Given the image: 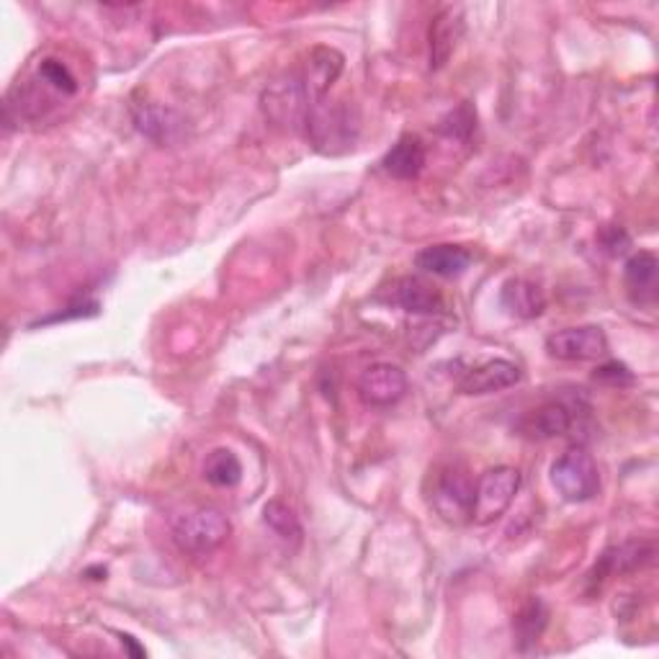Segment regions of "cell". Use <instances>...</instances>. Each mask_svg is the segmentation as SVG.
<instances>
[{
	"label": "cell",
	"instance_id": "7c38bea8",
	"mask_svg": "<svg viewBox=\"0 0 659 659\" xmlns=\"http://www.w3.org/2000/svg\"><path fill=\"white\" fill-rule=\"evenodd\" d=\"M572 409L561 402H546V405L530 409L518 420V433L530 440H549L567 436L572 430Z\"/></svg>",
	"mask_w": 659,
	"mask_h": 659
},
{
	"label": "cell",
	"instance_id": "cb8c5ba5",
	"mask_svg": "<svg viewBox=\"0 0 659 659\" xmlns=\"http://www.w3.org/2000/svg\"><path fill=\"white\" fill-rule=\"evenodd\" d=\"M598 243H600V247L608 255H623L631 247V237H629V232H626L623 227H616V224H608V227L600 230Z\"/></svg>",
	"mask_w": 659,
	"mask_h": 659
},
{
	"label": "cell",
	"instance_id": "484cf974",
	"mask_svg": "<svg viewBox=\"0 0 659 659\" xmlns=\"http://www.w3.org/2000/svg\"><path fill=\"white\" fill-rule=\"evenodd\" d=\"M122 645L130 647V652H132L134 657H142V655H144V649H142L140 645H136V641H134L132 637H124V633H122Z\"/></svg>",
	"mask_w": 659,
	"mask_h": 659
},
{
	"label": "cell",
	"instance_id": "d6986e66",
	"mask_svg": "<svg viewBox=\"0 0 659 659\" xmlns=\"http://www.w3.org/2000/svg\"><path fill=\"white\" fill-rule=\"evenodd\" d=\"M546 626H549V608H546V602L541 598H528L518 608L516 618H513V633H516V645L520 652L538 645Z\"/></svg>",
	"mask_w": 659,
	"mask_h": 659
},
{
	"label": "cell",
	"instance_id": "8992f818",
	"mask_svg": "<svg viewBox=\"0 0 659 659\" xmlns=\"http://www.w3.org/2000/svg\"><path fill=\"white\" fill-rule=\"evenodd\" d=\"M551 485L567 503H590L600 493V472L585 448H569L551 466Z\"/></svg>",
	"mask_w": 659,
	"mask_h": 659
},
{
	"label": "cell",
	"instance_id": "9c48e42d",
	"mask_svg": "<svg viewBox=\"0 0 659 659\" xmlns=\"http://www.w3.org/2000/svg\"><path fill=\"white\" fill-rule=\"evenodd\" d=\"M358 397L364 405L384 409L397 405L407 392V374L395 364H372L358 376Z\"/></svg>",
	"mask_w": 659,
	"mask_h": 659
},
{
	"label": "cell",
	"instance_id": "7402d4cb",
	"mask_svg": "<svg viewBox=\"0 0 659 659\" xmlns=\"http://www.w3.org/2000/svg\"><path fill=\"white\" fill-rule=\"evenodd\" d=\"M37 78L50 85L60 99H70V95L78 93V78L72 75V70L58 58H44L39 62Z\"/></svg>",
	"mask_w": 659,
	"mask_h": 659
},
{
	"label": "cell",
	"instance_id": "44dd1931",
	"mask_svg": "<svg viewBox=\"0 0 659 659\" xmlns=\"http://www.w3.org/2000/svg\"><path fill=\"white\" fill-rule=\"evenodd\" d=\"M263 524L268 526L278 538H284V541H292V544L302 541V534H304L302 524H300V518H296V513L288 508L286 503L271 500L268 505H265Z\"/></svg>",
	"mask_w": 659,
	"mask_h": 659
},
{
	"label": "cell",
	"instance_id": "7a4b0ae2",
	"mask_svg": "<svg viewBox=\"0 0 659 659\" xmlns=\"http://www.w3.org/2000/svg\"><path fill=\"white\" fill-rule=\"evenodd\" d=\"M310 142L325 155H341L358 140L361 116L348 101H320L304 122Z\"/></svg>",
	"mask_w": 659,
	"mask_h": 659
},
{
	"label": "cell",
	"instance_id": "ac0fdd59",
	"mask_svg": "<svg viewBox=\"0 0 659 659\" xmlns=\"http://www.w3.org/2000/svg\"><path fill=\"white\" fill-rule=\"evenodd\" d=\"M657 255L652 251H639L626 261V286L637 304H652L657 300Z\"/></svg>",
	"mask_w": 659,
	"mask_h": 659
},
{
	"label": "cell",
	"instance_id": "4fadbf2b",
	"mask_svg": "<svg viewBox=\"0 0 659 659\" xmlns=\"http://www.w3.org/2000/svg\"><path fill=\"white\" fill-rule=\"evenodd\" d=\"M392 302L409 312V315H438V312H444L446 307L444 294L433 284H428V281L417 276L399 278L395 288H392Z\"/></svg>",
	"mask_w": 659,
	"mask_h": 659
},
{
	"label": "cell",
	"instance_id": "2e32d148",
	"mask_svg": "<svg viewBox=\"0 0 659 659\" xmlns=\"http://www.w3.org/2000/svg\"><path fill=\"white\" fill-rule=\"evenodd\" d=\"M500 304L508 310V315L518 320H536L544 315L546 296L541 286L528 278H510L503 284Z\"/></svg>",
	"mask_w": 659,
	"mask_h": 659
},
{
	"label": "cell",
	"instance_id": "5bb4252c",
	"mask_svg": "<svg viewBox=\"0 0 659 659\" xmlns=\"http://www.w3.org/2000/svg\"><path fill=\"white\" fill-rule=\"evenodd\" d=\"M425 160H428V152H425V144L417 134H402L399 140L392 144V150L384 155L382 168L387 171L392 179L397 181H415L417 175L423 173Z\"/></svg>",
	"mask_w": 659,
	"mask_h": 659
},
{
	"label": "cell",
	"instance_id": "9a60e30c",
	"mask_svg": "<svg viewBox=\"0 0 659 659\" xmlns=\"http://www.w3.org/2000/svg\"><path fill=\"white\" fill-rule=\"evenodd\" d=\"M415 265L423 273H433V276L456 278L472 265V253L462 245L440 243V245L423 247V251L415 255Z\"/></svg>",
	"mask_w": 659,
	"mask_h": 659
},
{
	"label": "cell",
	"instance_id": "d4e9b609",
	"mask_svg": "<svg viewBox=\"0 0 659 659\" xmlns=\"http://www.w3.org/2000/svg\"><path fill=\"white\" fill-rule=\"evenodd\" d=\"M592 379L610 384V387H626V384H633V374L629 372V366L618 364V361H608V364L595 368Z\"/></svg>",
	"mask_w": 659,
	"mask_h": 659
},
{
	"label": "cell",
	"instance_id": "30bf717a",
	"mask_svg": "<svg viewBox=\"0 0 659 659\" xmlns=\"http://www.w3.org/2000/svg\"><path fill=\"white\" fill-rule=\"evenodd\" d=\"M132 119L136 132L158 144H175L186 136V119L158 103H136L132 107Z\"/></svg>",
	"mask_w": 659,
	"mask_h": 659
},
{
	"label": "cell",
	"instance_id": "277c9868",
	"mask_svg": "<svg viewBox=\"0 0 659 659\" xmlns=\"http://www.w3.org/2000/svg\"><path fill=\"white\" fill-rule=\"evenodd\" d=\"M430 508L438 513L446 524L462 526L472 520L474 508V481L464 466L448 464L433 474Z\"/></svg>",
	"mask_w": 659,
	"mask_h": 659
},
{
	"label": "cell",
	"instance_id": "5b68a950",
	"mask_svg": "<svg viewBox=\"0 0 659 659\" xmlns=\"http://www.w3.org/2000/svg\"><path fill=\"white\" fill-rule=\"evenodd\" d=\"M520 489V472L513 466H495L487 469L474 485V508L472 520L477 526L495 524L505 516Z\"/></svg>",
	"mask_w": 659,
	"mask_h": 659
},
{
	"label": "cell",
	"instance_id": "8fae6325",
	"mask_svg": "<svg viewBox=\"0 0 659 659\" xmlns=\"http://www.w3.org/2000/svg\"><path fill=\"white\" fill-rule=\"evenodd\" d=\"M520 368L508 358H493L485 361V364L477 368H469L459 382V389L464 395L481 397V395H495V392L510 389L520 382Z\"/></svg>",
	"mask_w": 659,
	"mask_h": 659
},
{
	"label": "cell",
	"instance_id": "3957f363",
	"mask_svg": "<svg viewBox=\"0 0 659 659\" xmlns=\"http://www.w3.org/2000/svg\"><path fill=\"white\" fill-rule=\"evenodd\" d=\"M261 109L273 126L296 132L304 130V122H307L315 103H312L300 72H288L286 78H281L276 83L265 88L261 95Z\"/></svg>",
	"mask_w": 659,
	"mask_h": 659
},
{
	"label": "cell",
	"instance_id": "6da1fadb",
	"mask_svg": "<svg viewBox=\"0 0 659 659\" xmlns=\"http://www.w3.org/2000/svg\"><path fill=\"white\" fill-rule=\"evenodd\" d=\"M168 526H171V536L179 549L196 554V557L220 549L232 534L227 516L209 505H186V508L173 510Z\"/></svg>",
	"mask_w": 659,
	"mask_h": 659
},
{
	"label": "cell",
	"instance_id": "603a6c76",
	"mask_svg": "<svg viewBox=\"0 0 659 659\" xmlns=\"http://www.w3.org/2000/svg\"><path fill=\"white\" fill-rule=\"evenodd\" d=\"M438 130L446 136H452V140H469L472 132L477 130V111H474L469 101H464L462 107L448 111V114L440 119Z\"/></svg>",
	"mask_w": 659,
	"mask_h": 659
},
{
	"label": "cell",
	"instance_id": "52a82bcc",
	"mask_svg": "<svg viewBox=\"0 0 659 659\" xmlns=\"http://www.w3.org/2000/svg\"><path fill=\"white\" fill-rule=\"evenodd\" d=\"M546 353L557 361H569V364L600 361L608 353V337L598 325L565 327L546 337Z\"/></svg>",
	"mask_w": 659,
	"mask_h": 659
},
{
	"label": "cell",
	"instance_id": "ba28073f",
	"mask_svg": "<svg viewBox=\"0 0 659 659\" xmlns=\"http://www.w3.org/2000/svg\"><path fill=\"white\" fill-rule=\"evenodd\" d=\"M655 554L657 546L655 541H647V538H629V541L610 546V549L602 551L600 559L595 561L588 582L592 588L600 590V585L606 582L608 577L631 575L652 565Z\"/></svg>",
	"mask_w": 659,
	"mask_h": 659
},
{
	"label": "cell",
	"instance_id": "ffe728a7",
	"mask_svg": "<svg viewBox=\"0 0 659 659\" xmlns=\"http://www.w3.org/2000/svg\"><path fill=\"white\" fill-rule=\"evenodd\" d=\"M201 472H204V479L212 487L230 489L237 487L240 479H243V462L237 459L232 448H214L212 454H206Z\"/></svg>",
	"mask_w": 659,
	"mask_h": 659
},
{
	"label": "cell",
	"instance_id": "e0dca14e",
	"mask_svg": "<svg viewBox=\"0 0 659 659\" xmlns=\"http://www.w3.org/2000/svg\"><path fill=\"white\" fill-rule=\"evenodd\" d=\"M462 34H464V21L459 11L446 8L444 13L436 16V21L430 23V68L433 70H440L448 60H452Z\"/></svg>",
	"mask_w": 659,
	"mask_h": 659
}]
</instances>
